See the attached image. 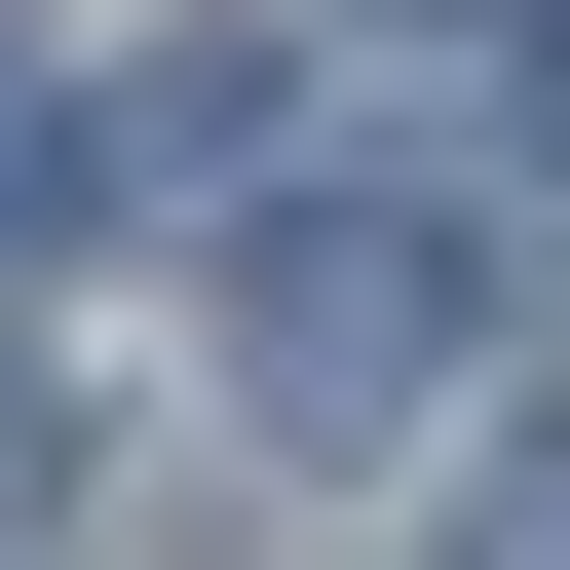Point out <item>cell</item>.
<instances>
[{"label": "cell", "instance_id": "cell-1", "mask_svg": "<svg viewBox=\"0 0 570 570\" xmlns=\"http://www.w3.org/2000/svg\"><path fill=\"white\" fill-rule=\"evenodd\" d=\"M456 381V228L419 190H266L228 228V419H419Z\"/></svg>", "mask_w": 570, "mask_h": 570}, {"label": "cell", "instance_id": "cell-2", "mask_svg": "<svg viewBox=\"0 0 570 570\" xmlns=\"http://www.w3.org/2000/svg\"><path fill=\"white\" fill-rule=\"evenodd\" d=\"M419 570H570V419H494V456H456V532H419Z\"/></svg>", "mask_w": 570, "mask_h": 570}, {"label": "cell", "instance_id": "cell-3", "mask_svg": "<svg viewBox=\"0 0 570 570\" xmlns=\"http://www.w3.org/2000/svg\"><path fill=\"white\" fill-rule=\"evenodd\" d=\"M77 190H115V153H77V77H0V266H39Z\"/></svg>", "mask_w": 570, "mask_h": 570}, {"label": "cell", "instance_id": "cell-4", "mask_svg": "<svg viewBox=\"0 0 570 570\" xmlns=\"http://www.w3.org/2000/svg\"><path fill=\"white\" fill-rule=\"evenodd\" d=\"M39 494H77V419H39V343H0V532H39Z\"/></svg>", "mask_w": 570, "mask_h": 570}, {"label": "cell", "instance_id": "cell-5", "mask_svg": "<svg viewBox=\"0 0 570 570\" xmlns=\"http://www.w3.org/2000/svg\"><path fill=\"white\" fill-rule=\"evenodd\" d=\"M532 153H570V0H532Z\"/></svg>", "mask_w": 570, "mask_h": 570}]
</instances>
